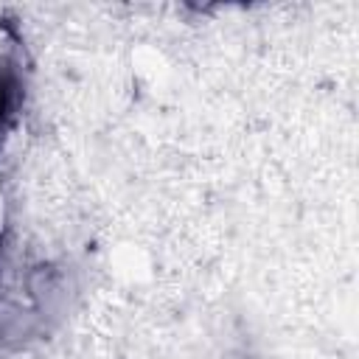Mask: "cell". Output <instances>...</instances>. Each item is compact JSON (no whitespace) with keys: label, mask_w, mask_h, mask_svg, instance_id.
<instances>
[{"label":"cell","mask_w":359,"mask_h":359,"mask_svg":"<svg viewBox=\"0 0 359 359\" xmlns=\"http://www.w3.org/2000/svg\"><path fill=\"white\" fill-rule=\"evenodd\" d=\"M3 227H6V202H3V191H0V236H3Z\"/></svg>","instance_id":"cell-1"}]
</instances>
